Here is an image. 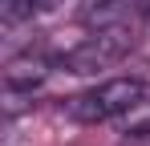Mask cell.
<instances>
[{
    "instance_id": "obj_1",
    "label": "cell",
    "mask_w": 150,
    "mask_h": 146,
    "mask_svg": "<svg viewBox=\"0 0 150 146\" xmlns=\"http://www.w3.org/2000/svg\"><path fill=\"white\" fill-rule=\"evenodd\" d=\"M150 97V85L142 77H114V81H101L93 89L77 94L65 101V114L73 122H85V126H98V122H118L122 114H130L138 101Z\"/></svg>"
},
{
    "instance_id": "obj_2",
    "label": "cell",
    "mask_w": 150,
    "mask_h": 146,
    "mask_svg": "<svg viewBox=\"0 0 150 146\" xmlns=\"http://www.w3.org/2000/svg\"><path fill=\"white\" fill-rule=\"evenodd\" d=\"M134 49V28L130 24H105L98 28L93 37H85L81 45H73L69 53H61V69L65 73H77V77H85V73H98V69H110V65H118L126 53Z\"/></svg>"
},
{
    "instance_id": "obj_3",
    "label": "cell",
    "mask_w": 150,
    "mask_h": 146,
    "mask_svg": "<svg viewBox=\"0 0 150 146\" xmlns=\"http://www.w3.org/2000/svg\"><path fill=\"white\" fill-rule=\"evenodd\" d=\"M45 77H49V61L37 53H25V57H12L4 65V89L8 94H33Z\"/></svg>"
},
{
    "instance_id": "obj_4",
    "label": "cell",
    "mask_w": 150,
    "mask_h": 146,
    "mask_svg": "<svg viewBox=\"0 0 150 146\" xmlns=\"http://www.w3.org/2000/svg\"><path fill=\"white\" fill-rule=\"evenodd\" d=\"M122 134H150V97L146 101H138L130 114H122Z\"/></svg>"
},
{
    "instance_id": "obj_5",
    "label": "cell",
    "mask_w": 150,
    "mask_h": 146,
    "mask_svg": "<svg viewBox=\"0 0 150 146\" xmlns=\"http://www.w3.org/2000/svg\"><path fill=\"white\" fill-rule=\"evenodd\" d=\"M4 8V24H16V21H25V16H33L37 8H45V0H0Z\"/></svg>"
}]
</instances>
